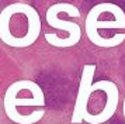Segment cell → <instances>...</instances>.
<instances>
[{"instance_id":"1","label":"cell","mask_w":125,"mask_h":124,"mask_svg":"<svg viewBox=\"0 0 125 124\" xmlns=\"http://www.w3.org/2000/svg\"><path fill=\"white\" fill-rule=\"evenodd\" d=\"M27 82H28V79H23V80H17V82L11 83L7 87L6 95H4V110H6L7 117L17 124H35L45 114L44 109L28 113V114H21L18 112V106L42 107L45 104V95H44V92L40 86L31 92L30 99H18V93L27 86Z\"/></svg>"},{"instance_id":"2","label":"cell","mask_w":125,"mask_h":124,"mask_svg":"<svg viewBox=\"0 0 125 124\" xmlns=\"http://www.w3.org/2000/svg\"><path fill=\"white\" fill-rule=\"evenodd\" d=\"M62 11L68 13L70 17H80V11L76 6L70 4V3H56V4L51 6L45 13L48 25L69 34L68 42H66V48H69V47L76 45L80 41V38H82V30H80V25L77 23L62 20L59 17V14Z\"/></svg>"},{"instance_id":"3","label":"cell","mask_w":125,"mask_h":124,"mask_svg":"<svg viewBox=\"0 0 125 124\" xmlns=\"http://www.w3.org/2000/svg\"><path fill=\"white\" fill-rule=\"evenodd\" d=\"M96 90H103L105 95H107V103L105 107L103 109V112H100L98 114H90L87 112L83 116V121L89 124H103L108 121L110 118L113 117L115 112H117V107H118V100H119V92L117 85L111 82V80H97L91 85L90 92H96Z\"/></svg>"},{"instance_id":"4","label":"cell","mask_w":125,"mask_h":124,"mask_svg":"<svg viewBox=\"0 0 125 124\" xmlns=\"http://www.w3.org/2000/svg\"><path fill=\"white\" fill-rule=\"evenodd\" d=\"M100 28H103V30H114V28L125 30V14H121L113 20H101L100 7H98V4H96L86 17V35L96 47H100V35H98Z\"/></svg>"},{"instance_id":"5","label":"cell","mask_w":125,"mask_h":124,"mask_svg":"<svg viewBox=\"0 0 125 124\" xmlns=\"http://www.w3.org/2000/svg\"><path fill=\"white\" fill-rule=\"evenodd\" d=\"M94 72H96V65H84L83 66V72H82V78H80V85H79V92L76 96V101H74V109H73V116H72V123L80 124L83 121V116L89 112L87 110V103H89V97L91 96L90 87H91V80L94 78Z\"/></svg>"},{"instance_id":"6","label":"cell","mask_w":125,"mask_h":124,"mask_svg":"<svg viewBox=\"0 0 125 124\" xmlns=\"http://www.w3.org/2000/svg\"><path fill=\"white\" fill-rule=\"evenodd\" d=\"M122 112H124V116H125V99H124V106H122Z\"/></svg>"}]
</instances>
